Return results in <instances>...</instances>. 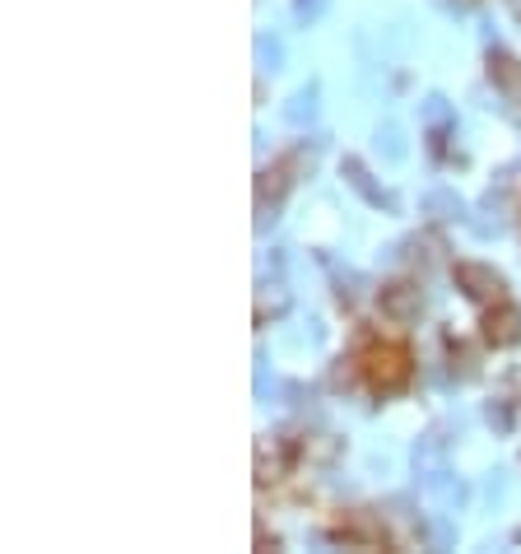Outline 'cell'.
I'll use <instances>...</instances> for the list:
<instances>
[{
	"label": "cell",
	"instance_id": "obj_7",
	"mask_svg": "<svg viewBox=\"0 0 521 554\" xmlns=\"http://www.w3.org/2000/svg\"><path fill=\"white\" fill-rule=\"evenodd\" d=\"M280 471H284V447L261 438V443H256V480L270 485V480H280Z\"/></svg>",
	"mask_w": 521,
	"mask_h": 554
},
{
	"label": "cell",
	"instance_id": "obj_6",
	"mask_svg": "<svg viewBox=\"0 0 521 554\" xmlns=\"http://www.w3.org/2000/svg\"><path fill=\"white\" fill-rule=\"evenodd\" d=\"M335 536L349 545H382L387 541V531L377 527V522H368V517H345V522L335 527Z\"/></svg>",
	"mask_w": 521,
	"mask_h": 554
},
{
	"label": "cell",
	"instance_id": "obj_2",
	"mask_svg": "<svg viewBox=\"0 0 521 554\" xmlns=\"http://www.w3.org/2000/svg\"><path fill=\"white\" fill-rule=\"evenodd\" d=\"M377 308L387 317L391 326H410L419 322V312H424V289L415 280H391L377 289Z\"/></svg>",
	"mask_w": 521,
	"mask_h": 554
},
{
	"label": "cell",
	"instance_id": "obj_5",
	"mask_svg": "<svg viewBox=\"0 0 521 554\" xmlns=\"http://www.w3.org/2000/svg\"><path fill=\"white\" fill-rule=\"evenodd\" d=\"M489 80L498 94H508L512 103H521V61L508 52H489Z\"/></svg>",
	"mask_w": 521,
	"mask_h": 554
},
{
	"label": "cell",
	"instance_id": "obj_9",
	"mask_svg": "<svg viewBox=\"0 0 521 554\" xmlns=\"http://www.w3.org/2000/svg\"><path fill=\"white\" fill-rule=\"evenodd\" d=\"M508 10H512V19L521 24V0H508Z\"/></svg>",
	"mask_w": 521,
	"mask_h": 554
},
{
	"label": "cell",
	"instance_id": "obj_8",
	"mask_svg": "<svg viewBox=\"0 0 521 554\" xmlns=\"http://www.w3.org/2000/svg\"><path fill=\"white\" fill-rule=\"evenodd\" d=\"M284 308H289V298H284L280 289H275V294H266V289H261V298H256V322H266V317H280Z\"/></svg>",
	"mask_w": 521,
	"mask_h": 554
},
{
	"label": "cell",
	"instance_id": "obj_3",
	"mask_svg": "<svg viewBox=\"0 0 521 554\" xmlns=\"http://www.w3.org/2000/svg\"><path fill=\"white\" fill-rule=\"evenodd\" d=\"M456 275V289L470 298V303H480V308H489V303H498L503 294V275L494 271V266H480V261H456L452 266Z\"/></svg>",
	"mask_w": 521,
	"mask_h": 554
},
{
	"label": "cell",
	"instance_id": "obj_4",
	"mask_svg": "<svg viewBox=\"0 0 521 554\" xmlns=\"http://www.w3.org/2000/svg\"><path fill=\"white\" fill-rule=\"evenodd\" d=\"M480 326H484V340H489L494 350H512V345H521V308L508 303V298L489 303Z\"/></svg>",
	"mask_w": 521,
	"mask_h": 554
},
{
	"label": "cell",
	"instance_id": "obj_1",
	"mask_svg": "<svg viewBox=\"0 0 521 554\" xmlns=\"http://www.w3.org/2000/svg\"><path fill=\"white\" fill-rule=\"evenodd\" d=\"M359 373L377 396H396L410 387V378H415V359H410V350L396 345V340H373L359 359Z\"/></svg>",
	"mask_w": 521,
	"mask_h": 554
}]
</instances>
